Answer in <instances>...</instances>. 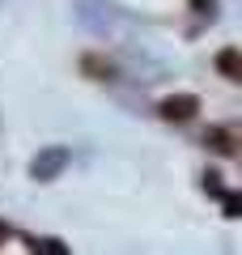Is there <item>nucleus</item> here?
Masks as SVG:
<instances>
[{"mask_svg": "<svg viewBox=\"0 0 242 255\" xmlns=\"http://www.w3.org/2000/svg\"><path fill=\"white\" fill-rule=\"evenodd\" d=\"M217 64H221V73H225V77H238V51H234V47H225Z\"/></svg>", "mask_w": 242, "mask_h": 255, "instance_id": "nucleus-3", "label": "nucleus"}, {"mask_svg": "<svg viewBox=\"0 0 242 255\" xmlns=\"http://www.w3.org/2000/svg\"><path fill=\"white\" fill-rule=\"evenodd\" d=\"M60 166H64V149H51V153H43V162H34V179H47Z\"/></svg>", "mask_w": 242, "mask_h": 255, "instance_id": "nucleus-2", "label": "nucleus"}, {"mask_svg": "<svg viewBox=\"0 0 242 255\" xmlns=\"http://www.w3.org/2000/svg\"><path fill=\"white\" fill-rule=\"evenodd\" d=\"M161 119H170V124H187V119L200 115V98L191 94H170V98H161Z\"/></svg>", "mask_w": 242, "mask_h": 255, "instance_id": "nucleus-1", "label": "nucleus"}, {"mask_svg": "<svg viewBox=\"0 0 242 255\" xmlns=\"http://www.w3.org/2000/svg\"><path fill=\"white\" fill-rule=\"evenodd\" d=\"M0 238H9V226H4V221H0Z\"/></svg>", "mask_w": 242, "mask_h": 255, "instance_id": "nucleus-4", "label": "nucleus"}]
</instances>
